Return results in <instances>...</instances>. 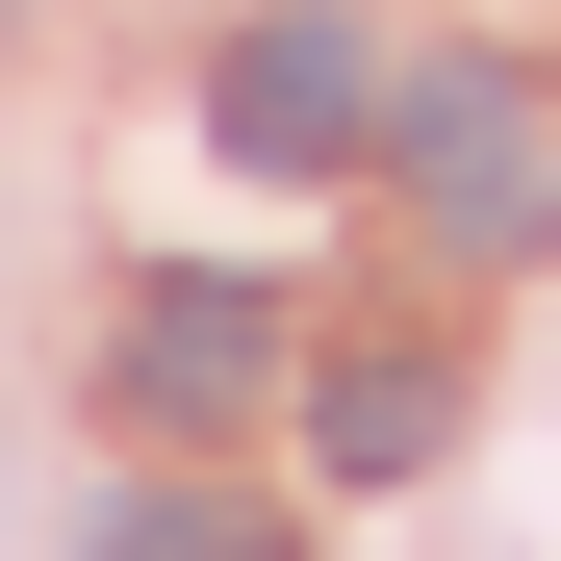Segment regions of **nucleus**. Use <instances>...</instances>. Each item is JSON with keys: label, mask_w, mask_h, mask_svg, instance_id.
Here are the masks:
<instances>
[{"label": "nucleus", "mask_w": 561, "mask_h": 561, "mask_svg": "<svg viewBox=\"0 0 561 561\" xmlns=\"http://www.w3.org/2000/svg\"><path fill=\"white\" fill-rule=\"evenodd\" d=\"M434 434H459V357H307V459L332 485H409Z\"/></svg>", "instance_id": "4"}, {"label": "nucleus", "mask_w": 561, "mask_h": 561, "mask_svg": "<svg viewBox=\"0 0 561 561\" xmlns=\"http://www.w3.org/2000/svg\"><path fill=\"white\" fill-rule=\"evenodd\" d=\"M205 153H230V179H332V153H383V51L307 26V0L230 26V51H205Z\"/></svg>", "instance_id": "2"}, {"label": "nucleus", "mask_w": 561, "mask_h": 561, "mask_svg": "<svg viewBox=\"0 0 561 561\" xmlns=\"http://www.w3.org/2000/svg\"><path fill=\"white\" fill-rule=\"evenodd\" d=\"M103 383L153 434H255L280 383H307V307H255V280H128V357H103Z\"/></svg>", "instance_id": "3"}, {"label": "nucleus", "mask_w": 561, "mask_h": 561, "mask_svg": "<svg viewBox=\"0 0 561 561\" xmlns=\"http://www.w3.org/2000/svg\"><path fill=\"white\" fill-rule=\"evenodd\" d=\"M77 561H307V536H280L255 485H128V511L77 536Z\"/></svg>", "instance_id": "5"}, {"label": "nucleus", "mask_w": 561, "mask_h": 561, "mask_svg": "<svg viewBox=\"0 0 561 561\" xmlns=\"http://www.w3.org/2000/svg\"><path fill=\"white\" fill-rule=\"evenodd\" d=\"M383 153H409L434 255H561V128L511 103V77H409V103H383Z\"/></svg>", "instance_id": "1"}]
</instances>
